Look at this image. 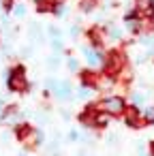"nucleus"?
<instances>
[{"label":"nucleus","mask_w":154,"mask_h":156,"mask_svg":"<svg viewBox=\"0 0 154 156\" xmlns=\"http://www.w3.org/2000/svg\"><path fill=\"white\" fill-rule=\"evenodd\" d=\"M124 107H126V103H124L122 96H107V98H103L101 105H98V109H101L103 113H107V115H120V113L124 111Z\"/></svg>","instance_id":"nucleus-1"},{"label":"nucleus","mask_w":154,"mask_h":156,"mask_svg":"<svg viewBox=\"0 0 154 156\" xmlns=\"http://www.w3.org/2000/svg\"><path fill=\"white\" fill-rule=\"evenodd\" d=\"M26 88H28V81H26V75H24V66H17L9 75V90L20 92V90H26Z\"/></svg>","instance_id":"nucleus-2"},{"label":"nucleus","mask_w":154,"mask_h":156,"mask_svg":"<svg viewBox=\"0 0 154 156\" xmlns=\"http://www.w3.org/2000/svg\"><path fill=\"white\" fill-rule=\"evenodd\" d=\"M84 56H86V62L90 64V66H98V64H103V56L101 54H96L94 49H90V47H84Z\"/></svg>","instance_id":"nucleus-3"},{"label":"nucleus","mask_w":154,"mask_h":156,"mask_svg":"<svg viewBox=\"0 0 154 156\" xmlns=\"http://www.w3.org/2000/svg\"><path fill=\"white\" fill-rule=\"evenodd\" d=\"M122 113L131 126H139V107H124Z\"/></svg>","instance_id":"nucleus-4"},{"label":"nucleus","mask_w":154,"mask_h":156,"mask_svg":"<svg viewBox=\"0 0 154 156\" xmlns=\"http://www.w3.org/2000/svg\"><path fill=\"white\" fill-rule=\"evenodd\" d=\"M103 62H105V66H107L109 71H118V69L122 66V62H124V58H122L120 54H116V51H113V54H111V56H109L107 60H103Z\"/></svg>","instance_id":"nucleus-5"},{"label":"nucleus","mask_w":154,"mask_h":156,"mask_svg":"<svg viewBox=\"0 0 154 156\" xmlns=\"http://www.w3.org/2000/svg\"><path fill=\"white\" fill-rule=\"evenodd\" d=\"M54 94H56L58 98H62V101H66V98H71V86H69L66 81H62V83H58V86H56V90H54Z\"/></svg>","instance_id":"nucleus-6"},{"label":"nucleus","mask_w":154,"mask_h":156,"mask_svg":"<svg viewBox=\"0 0 154 156\" xmlns=\"http://www.w3.org/2000/svg\"><path fill=\"white\" fill-rule=\"evenodd\" d=\"M94 118H96V113L94 111H86V113H81V122L86 124V126H94Z\"/></svg>","instance_id":"nucleus-7"},{"label":"nucleus","mask_w":154,"mask_h":156,"mask_svg":"<svg viewBox=\"0 0 154 156\" xmlns=\"http://www.w3.org/2000/svg\"><path fill=\"white\" fill-rule=\"evenodd\" d=\"M143 118H145L148 122H154V107H152V105H150V107L143 111Z\"/></svg>","instance_id":"nucleus-8"},{"label":"nucleus","mask_w":154,"mask_h":156,"mask_svg":"<svg viewBox=\"0 0 154 156\" xmlns=\"http://www.w3.org/2000/svg\"><path fill=\"white\" fill-rule=\"evenodd\" d=\"M90 94H92V86H84V88L79 90V96H81V98H88Z\"/></svg>","instance_id":"nucleus-9"},{"label":"nucleus","mask_w":154,"mask_h":156,"mask_svg":"<svg viewBox=\"0 0 154 156\" xmlns=\"http://www.w3.org/2000/svg\"><path fill=\"white\" fill-rule=\"evenodd\" d=\"M13 13H15L17 17H24V13H26V7H24V5H17V7L13 9Z\"/></svg>","instance_id":"nucleus-10"},{"label":"nucleus","mask_w":154,"mask_h":156,"mask_svg":"<svg viewBox=\"0 0 154 156\" xmlns=\"http://www.w3.org/2000/svg\"><path fill=\"white\" fill-rule=\"evenodd\" d=\"M126 22H128V28H131L133 32H137V30H139V24H137V20H133V17H128Z\"/></svg>","instance_id":"nucleus-11"},{"label":"nucleus","mask_w":154,"mask_h":156,"mask_svg":"<svg viewBox=\"0 0 154 156\" xmlns=\"http://www.w3.org/2000/svg\"><path fill=\"white\" fill-rule=\"evenodd\" d=\"M69 69H73V71H77V60H69Z\"/></svg>","instance_id":"nucleus-12"}]
</instances>
